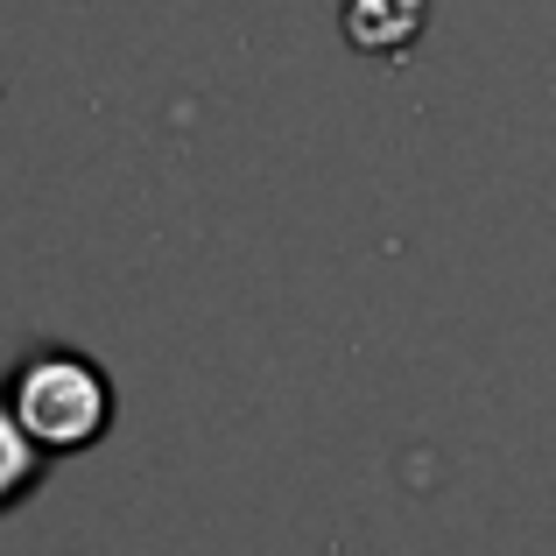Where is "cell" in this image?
I'll return each mask as SVG.
<instances>
[{"mask_svg": "<svg viewBox=\"0 0 556 556\" xmlns=\"http://www.w3.org/2000/svg\"><path fill=\"white\" fill-rule=\"evenodd\" d=\"M8 408L42 451H92L113 430V380L99 359L71 353V345H36L22 367L8 374Z\"/></svg>", "mask_w": 556, "mask_h": 556, "instance_id": "obj_1", "label": "cell"}, {"mask_svg": "<svg viewBox=\"0 0 556 556\" xmlns=\"http://www.w3.org/2000/svg\"><path fill=\"white\" fill-rule=\"evenodd\" d=\"M42 465H50V451H42L36 437L14 422L8 394H0V515H8L14 501H28V493L42 486Z\"/></svg>", "mask_w": 556, "mask_h": 556, "instance_id": "obj_3", "label": "cell"}, {"mask_svg": "<svg viewBox=\"0 0 556 556\" xmlns=\"http://www.w3.org/2000/svg\"><path fill=\"white\" fill-rule=\"evenodd\" d=\"M422 28H430V0H345V42L380 64H402Z\"/></svg>", "mask_w": 556, "mask_h": 556, "instance_id": "obj_2", "label": "cell"}]
</instances>
